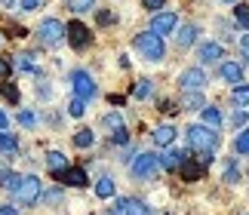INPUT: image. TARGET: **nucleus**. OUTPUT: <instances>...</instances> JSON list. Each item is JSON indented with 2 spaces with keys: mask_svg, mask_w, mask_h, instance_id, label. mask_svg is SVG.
<instances>
[{
  "mask_svg": "<svg viewBox=\"0 0 249 215\" xmlns=\"http://www.w3.org/2000/svg\"><path fill=\"white\" fill-rule=\"evenodd\" d=\"M188 151L194 154V157L209 166L215 160V148H218V129H209V126L203 123H194V126H188Z\"/></svg>",
  "mask_w": 249,
  "mask_h": 215,
  "instance_id": "nucleus-1",
  "label": "nucleus"
},
{
  "mask_svg": "<svg viewBox=\"0 0 249 215\" xmlns=\"http://www.w3.org/2000/svg\"><path fill=\"white\" fill-rule=\"evenodd\" d=\"M132 46H136V53L145 58V62H163L166 58V43L163 37H157L154 31H142L132 37Z\"/></svg>",
  "mask_w": 249,
  "mask_h": 215,
  "instance_id": "nucleus-2",
  "label": "nucleus"
},
{
  "mask_svg": "<svg viewBox=\"0 0 249 215\" xmlns=\"http://www.w3.org/2000/svg\"><path fill=\"white\" fill-rule=\"evenodd\" d=\"M68 83L77 99H83L86 105H89L92 99H99V83H95V77L89 71H83V68H74V71L68 74Z\"/></svg>",
  "mask_w": 249,
  "mask_h": 215,
  "instance_id": "nucleus-3",
  "label": "nucleus"
},
{
  "mask_svg": "<svg viewBox=\"0 0 249 215\" xmlns=\"http://www.w3.org/2000/svg\"><path fill=\"white\" fill-rule=\"evenodd\" d=\"M40 191H43V184L37 175H22L16 184V191H13V200L18 203V206H34L37 200H40Z\"/></svg>",
  "mask_w": 249,
  "mask_h": 215,
  "instance_id": "nucleus-4",
  "label": "nucleus"
},
{
  "mask_svg": "<svg viewBox=\"0 0 249 215\" xmlns=\"http://www.w3.org/2000/svg\"><path fill=\"white\" fill-rule=\"evenodd\" d=\"M157 154H136V157L129 160V172H132V179L136 181H151V179H157Z\"/></svg>",
  "mask_w": 249,
  "mask_h": 215,
  "instance_id": "nucleus-5",
  "label": "nucleus"
},
{
  "mask_svg": "<svg viewBox=\"0 0 249 215\" xmlns=\"http://www.w3.org/2000/svg\"><path fill=\"white\" fill-rule=\"evenodd\" d=\"M37 40L43 46H59L65 40V25L59 18H43V22L37 25Z\"/></svg>",
  "mask_w": 249,
  "mask_h": 215,
  "instance_id": "nucleus-6",
  "label": "nucleus"
},
{
  "mask_svg": "<svg viewBox=\"0 0 249 215\" xmlns=\"http://www.w3.org/2000/svg\"><path fill=\"white\" fill-rule=\"evenodd\" d=\"M209 83V77L203 68H185V71L178 74V90L181 92H203Z\"/></svg>",
  "mask_w": 249,
  "mask_h": 215,
  "instance_id": "nucleus-7",
  "label": "nucleus"
},
{
  "mask_svg": "<svg viewBox=\"0 0 249 215\" xmlns=\"http://www.w3.org/2000/svg\"><path fill=\"white\" fill-rule=\"evenodd\" d=\"M65 40L71 43V50H86V46H89V40H92V34H89V28H86L83 22H77V18H74V22H68L65 25Z\"/></svg>",
  "mask_w": 249,
  "mask_h": 215,
  "instance_id": "nucleus-8",
  "label": "nucleus"
},
{
  "mask_svg": "<svg viewBox=\"0 0 249 215\" xmlns=\"http://www.w3.org/2000/svg\"><path fill=\"white\" fill-rule=\"evenodd\" d=\"M53 179L62 181V184H68V188H86V184H89V175H86L80 166H65V169L53 172Z\"/></svg>",
  "mask_w": 249,
  "mask_h": 215,
  "instance_id": "nucleus-9",
  "label": "nucleus"
},
{
  "mask_svg": "<svg viewBox=\"0 0 249 215\" xmlns=\"http://www.w3.org/2000/svg\"><path fill=\"white\" fill-rule=\"evenodd\" d=\"M176 25H178L176 13H172V9H163V13H154V16H151V28H148V31H154L157 37H163V34L176 31Z\"/></svg>",
  "mask_w": 249,
  "mask_h": 215,
  "instance_id": "nucleus-10",
  "label": "nucleus"
},
{
  "mask_svg": "<svg viewBox=\"0 0 249 215\" xmlns=\"http://www.w3.org/2000/svg\"><path fill=\"white\" fill-rule=\"evenodd\" d=\"M222 58H225V46L218 40H206V43L197 46V62L200 65H218Z\"/></svg>",
  "mask_w": 249,
  "mask_h": 215,
  "instance_id": "nucleus-11",
  "label": "nucleus"
},
{
  "mask_svg": "<svg viewBox=\"0 0 249 215\" xmlns=\"http://www.w3.org/2000/svg\"><path fill=\"white\" fill-rule=\"evenodd\" d=\"M218 77H222L225 83H231V86H237V83H243V65H237V62H218Z\"/></svg>",
  "mask_w": 249,
  "mask_h": 215,
  "instance_id": "nucleus-12",
  "label": "nucleus"
},
{
  "mask_svg": "<svg viewBox=\"0 0 249 215\" xmlns=\"http://www.w3.org/2000/svg\"><path fill=\"white\" fill-rule=\"evenodd\" d=\"M178 166H181V175H185V181H200V179L206 175V166L200 163L197 157H185Z\"/></svg>",
  "mask_w": 249,
  "mask_h": 215,
  "instance_id": "nucleus-13",
  "label": "nucleus"
},
{
  "mask_svg": "<svg viewBox=\"0 0 249 215\" xmlns=\"http://www.w3.org/2000/svg\"><path fill=\"white\" fill-rule=\"evenodd\" d=\"M197 34H200V28H197L194 22H185V25L176 31V43L181 46V50H188V46L197 43Z\"/></svg>",
  "mask_w": 249,
  "mask_h": 215,
  "instance_id": "nucleus-14",
  "label": "nucleus"
},
{
  "mask_svg": "<svg viewBox=\"0 0 249 215\" xmlns=\"http://www.w3.org/2000/svg\"><path fill=\"white\" fill-rule=\"evenodd\" d=\"M185 157H188V148H185V151L166 148V151H163V154L157 157V166H160V169H176V166H178L181 160H185Z\"/></svg>",
  "mask_w": 249,
  "mask_h": 215,
  "instance_id": "nucleus-15",
  "label": "nucleus"
},
{
  "mask_svg": "<svg viewBox=\"0 0 249 215\" xmlns=\"http://www.w3.org/2000/svg\"><path fill=\"white\" fill-rule=\"evenodd\" d=\"M0 154H3L6 160H13L18 154V139L13 132H6V129H0Z\"/></svg>",
  "mask_w": 249,
  "mask_h": 215,
  "instance_id": "nucleus-16",
  "label": "nucleus"
},
{
  "mask_svg": "<svg viewBox=\"0 0 249 215\" xmlns=\"http://www.w3.org/2000/svg\"><path fill=\"white\" fill-rule=\"evenodd\" d=\"M151 139H154V144H157V148H169V144L176 142V126H169V123L157 126V129H154V135H151Z\"/></svg>",
  "mask_w": 249,
  "mask_h": 215,
  "instance_id": "nucleus-17",
  "label": "nucleus"
},
{
  "mask_svg": "<svg viewBox=\"0 0 249 215\" xmlns=\"http://www.w3.org/2000/svg\"><path fill=\"white\" fill-rule=\"evenodd\" d=\"M200 111H203V126H209V129H222V111H218L215 105H203Z\"/></svg>",
  "mask_w": 249,
  "mask_h": 215,
  "instance_id": "nucleus-18",
  "label": "nucleus"
},
{
  "mask_svg": "<svg viewBox=\"0 0 249 215\" xmlns=\"http://www.w3.org/2000/svg\"><path fill=\"white\" fill-rule=\"evenodd\" d=\"M114 194H117V188H114V179H111V175H102V179L95 181V197H99V200H111Z\"/></svg>",
  "mask_w": 249,
  "mask_h": 215,
  "instance_id": "nucleus-19",
  "label": "nucleus"
},
{
  "mask_svg": "<svg viewBox=\"0 0 249 215\" xmlns=\"http://www.w3.org/2000/svg\"><path fill=\"white\" fill-rule=\"evenodd\" d=\"M234 157H249V129H240L234 135Z\"/></svg>",
  "mask_w": 249,
  "mask_h": 215,
  "instance_id": "nucleus-20",
  "label": "nucleus"
},
{
  "mask_svg": "<svg viewBox=\"0 0 249 215\" xmlns=\"http://www.w3.org/2000/svg\"><path fill=\"white\" fill-rule=\"evenodd\" d=\"M13 68H18V71H31V74H40V68L34 65V53H18Z\"/></svg>",
  "mask_w": 249,
  "mask_h": 215,
  "instance_id": "nucleus-21",
  "label": "nucleus"
},
{
  "mask_svg": "<svg viewBox=\"0 0 249 215\" xmlns=\"http://www.w3.org/2000/svg\"><path fill=\"white\" fill-rule=\"evenodd\" d=\"M231 102H234L237 108H249V83L231 86Z\"/></svg>",
  "mask_w": 249,
  "mask_h": 215,
  "instance_id": "nucleus-22",
  "label": "nucleus"
},
{
  "mask_svg": "<svg viewBox=\"0 0 249 215\" xmlns=\"http://www.w3.org/2000/svg\"><path fill=\"white\" fill-rule=\"evenodd\" d=\"M40 203H46V206H62V203H65V188L40 191Z\"/></svg>",
  "mask_w": 249,
  "mask_h": 215,
  "instance_id": "nucleus-23",
  "label": "nucleus"
},
{
  "mask_svg": "<svg viewBox=\"0 0 249 215\" xmlns=\"http://www.w3.org/2000/svg\"><path fill=\"white\" fill-rule=\"evenodd\" d=\"M123 215H154V209L142 200H129L126 197V206H123Z\"/></svg>",
  "mask_w": 249,
  "mask_h": 215,
  "instance_id": "nucleus-24",
  "label": "nucleus"
},
{
  "mask_svg": "<svg viewBox=\"0 0 249 215\" xmlns=\"http://www.w3.org/2000/svg\"><path fill=\"white\" fill-rule=\"evenodd\" d=\"M240 179H243V172H240V166H237V160H228L222 181H225V184H240Z\"/></svg>",
  "mask_w": 249,
  "mask_h": 215,
  "instance_id": "nucleus-25",
  "label": "nucleus"
},
{
  "mask_svg": "<svg viewBox=\"0 0 249 215\" xmlns=\"http://www.w3.org/2000/svg\"><path fill=\"white\" fill-rule=\"evenodd\" d=\"M71 142H74V148H92V144H95V132L92 129H77Z\"/></svg>",
  "mask_w": 249,
  "mask_h": 215,
  "instance_id": "nucleus-26",
  "label": "nucleus"
},
{
  "mask_svg": "<svg viewBox=\"0 0 249 215\" xmlns=\"http://www.w3.org/2000/svg\"><path fill=\"white\" fill-rule=\"evenodd\" d=\"M65 6H68L74 16H83V13H92L95 9V0H65Z\"/></svg>",
  "mask_w": 249,
  "mask_h": 215,
  "instance_id": "nucleus-27",
  "label": "nucleus"
},
{
  "mask_svg": "<svg viewBox=\"0 0 249 215\" xmlns=\"http://www.w3.org/2000/svg\"><path fill=\"white\" fill-rule=\"evenodd\" d=\"M46 166H50V172H59V169L68 166V157H65L62 151H50L46 154Z\"/></svg>",
  "mask_w": 249,
  "mask_h": 215,
  "instance_id": "nucleus-28",
  "label": "nucleus"
},
{
  "mask_svg": "<svg viewBox=\"0 0 249 215\" xmlns=\"http://www.w3.org/2000/svg\"><path fill=\"white\" fill-rule=\"evenodd\" d=\"M18 179H22L18 172H13V169H3V172H0V188L13 194V191H16V184H18Z\"/></svg>",
  "mask_w": 249,
  "mask_h": 215,
  "instance_id": "nucleus-29",
  "label": "nucleus"
},
{
  "mask_svg": "<svg viewBox=\"0 0 249 215\" xmlns=\"http://www.w3.org/2000/svg\"><path fill=\"white\" fill-rule=\"evenodd\" d=\"M102 126H105V129H108V132L120 129V126H123V117H120V111H108V114L102 117Z\"/></svg>",
  "mask_w": 249,
  "mask_h": 215,
  "instance_id": "nucleus-30",
  "label": "nucleus"
},
{
  "mask_svg": "<svg viewBox=\"0 0 249 215\" xmlns=\"http://www.w3.org/2000/svg\"><path fill=\"white\" fill-rule=\"evenodd\" d=\"M151 92H154V83H151V80H139L136 86H132V99H139V102L148 99Z\"/></svg>",
  "mask_w": 249,
  "mask_h": 215,
  "instance_id": "nucleus-31",
  "label": "nucleus"
},
{
  "mask_svg": "<svg viewBox=\"0 0 249 215\" xmlns=\"http://www.w3.org/2000/svg\"><path fill=\"white\" fill-rule=\"evenodd\" d=\"M237 9H234V22L243 28V31H249V6L246 3H234Z\"/></svg>",
  "mask_w": 249,
  "mask_h": 215,
  "instance_id": "nucleus-32",
  "label": "nucleus"
},
{
  "mask_svg": "<svg viewBox=\"0 0 249 215\" xmlns=\"http://www.w3.org/2000/svg\"><path fill=\"white\" fill-rule=\"evenodd\" d=\"M203 105H206L203 92H185V108H188V111H200Z\"/></svg>",
  "mask_w": 249,
  "mask_h": 215,
  "instance_id": "nucleus-33",
  "label": "nucleus"
},
{
  "mask_svg": "<svg viewBox=\"0 0 249 215\" xmlns=\"http://www.w3.org/2000/svg\"><path fill=\"white\" fill-rule=\"evenodd\" d=\"M249 120V114H246V108H234V117H231V126L234 129H243Z\"/></svg>",
  "mask_w": 249,
  "mask_h": 215,
  "instance_id": "nucleus-34",
  "label": "nucleus"
},
{
  "mask_svg": "<svg viewBox=\"0 0 249 215\" xmlns=\"http://www.w3.org/2000/svg\"><path fill=\"white\" fill-rule=\"evenodd\" d=\"M68 114H71V117H83V114H86V102L74 95V99L68 102Z\"/></svg>",
  "mask_w": 249,
  "mask_h": 215,
  "instance_id": "nucleus-35",
  "label": "nucleus"
},
{
  "mask_svg": "<svg viewBox=\"0 0 249 215\" xmlns=\"http://www.w3.org/2000/svg\"><path fill=\"white\" fill-rule=\"evenodd\" d=\"M18 126H25V129H34V126H37L34 111H22V114H18Z\"/></svg>",
  "mask_w": 249,
  "mask_h": 215,
  "instance_id": "nucleus-36",
  "label": "nucleus"
},
{
  "mask_svg": "<svg viewBox=\"0 0 249 215\" xmlns=\"http://www.w3.org/2000/svg\"><path fill=\"white\" fill-rule=\"evenodd\" d=\"M111 144H129V132H126V126H120V129H114V132H111Z\"/></svg>",
  "mask_w": 249,
  "mask_h": 215,
  "instance_id": "nucleus-37",
  "label": "nucleus"
},
{
  "mask_svg": "<svg viewBox=\"0 0 249 215\" xmlns=\"http://www.w3.org/2000/svg\"><path fill=\"white\" fill-rule=\"evenodd\" d=\"M9 74H13V62H9V58H3V55H0V83H3V80H6Z\"/></svg>",
  "mask_w": 249,
  "mask_h": 215,
  "instance_id": "nucleus-38",
  "label": "nucleus"
},
{
  "mask_svg": "<svg viewBox=\"0 0 249 215\" xmlns=\"http://www.w3.org/2000/svg\"><path fill=\"white\" fill-rule=\"evenodd\" d=\"M142 6H145L148 13H160V9L166 6V0H142Z\"/></svg>",
  "mask_w": 249,
  "mask_h": 215,
  "instance_id": "nucleus-39",
  "label": "nucleus"
},
{
  "mask_svg": "<svg viewBox=\"0 0 249 215\" xmlns=\"http://www.w3.org/2000/svg\"><path fill=\"white\" fill-rule=\"evenodd\" d=\"M0 95H6V99H9V102H13V105L18 102V90H16V86H13V83H9V86H0Z\"/></svg>",
  "mask_w": 249,
  "mask_h": 215,
  "instance_id": "nucleus-40",
  "label": "nucleus"
},
{
  "mask_svg": "<svg viewBox=\"0 0 249 215\" xmlns=\"http://www.w3.org/2000/svg\"><path fill=\"white\" fill-rule=\"evenodd\" d=\"M43 0H18V6L25 9V13H34V9H40Z\"/></svg>",
  "mask_w": 249,
  "mask_h": 215,
  "instance_id": "nucleus-41",
  "label": "nucleus"
},
{
  "mask_svg": "<svg viewBox=\"0 0 249 215\" xmlns=\"http://www.w3.org/2000/svg\"><path fill=\"white\" fill-rule=\"evenodd\" d=\"M240 58L249 65V34H243V37H240Z\"/></svg>",
  "mask_w": 249,
  "mask_h": 215,
  "instance_id": "nucleus-42",
  "label": "nucleus"
},
{
  "mask_svg": "<svg viewBox=\"0 0 249 215\" xmlns=\"http://www.w3.org/2000/svg\"><path fill=\"white\" fill-rule=\"evenodd\" d=\"M37 95H40V99H50V95H53V90L46 86V80H40V83H37Z\"/></svg>",
  "mask_w": 249,
  "mask_h": 215,
  "instance_id": "nucleus-43",
  "label": "nucleus"
},
{
  "mask_svg": "<svg viewBox=\"0 0 249 215\" xmlns=\"http://www.w3.org/2000/svg\"><path fill=\"white\" fill-rule=\"evenodd\" d=\"M95 18H99V25H111L114 22V13H99Z\"/></svg>",
  "mask_w": 249,
  "mask_h": 215,
  "instance_id": "nucleus-44",
  "label": "nucleus"
},
{
  "mask_svg": "<svg viewBox=\"0 0 249 215\" xmlns=\"http://www.w3.org/2000/svg\"><path fill=\"white\" fill-rule=\"evenodd\" d=\"M0 215H18L16 206H0Z\"/></svg>",
  "mask_w": 249,
  "mask_h": 215,
  "instance_id": "nucleus-45",
  "label": "nucleus"
},
{
  "mask_svg": "<svg viewBox=\"0 0 249 215\" xmlns=\"http://www.w3.org/2000/svg\"><path fill=\"white\" fill-rule=\"evenodd\" d=\"M6 126H9V117H6L3 111H0V129H6Z\"/></svg>",
  "mask_w": 249,
  "mask_h": 215,
  "instance_id": "nucleus-46",
  "label": "nucleus"
},
{
  "mask_svg": "<svg viewBox=\"0 0 249 215\" xmlns=\"http://www.w3.org/2000/svg\"><path fill=\"white\" fill-rule=\"evenodd\" d=\"M105 215H123L120 209H108V212H105Z\"/></svg>",
  "mask_w": 249,
  "mask_h": 215,
  "instance_id": "nucleus-47",
  "label": "nucleus"
},
{
  "mask_svg": "<svg viewBox=\"0 0 249 215\" xmlns=\"http://www.w3.org/2000/svg\"><path fill=\"white\" fill-rule=\"evenodd\" d=\"M222 3H231L234 6V3H240V0H222Z\"/></svg>",
  "mask_w": 249,
  "mask_h": 215,
  "instance_id": "nucleus-48",
  "label": "nucleus"
}]
</instances>
